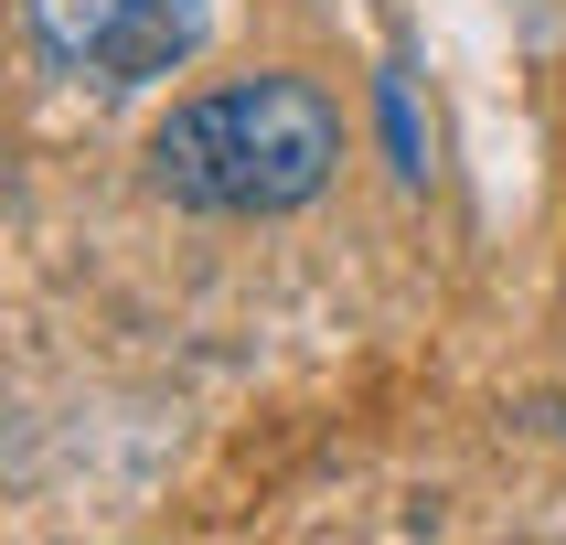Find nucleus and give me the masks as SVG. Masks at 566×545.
Returning <instances> with one entry per match:
<instances>
[{
	"label": "nucleus",
	"mask_w": 566,
	"mask_h": 545,
	"mask_svg": "<svg viewBox=\"0 0 566 545\" xmlns=\"http://www.w3.org/2000/svg\"><path fill=\"white\" fill-rule=\"evenodd\" d=\"M332 160H343V118L300 75L203 86L150 128V182L192 214H300L332 182Z\"/></svg>",
	"instance_id": "obj_1"
},
{
	"label": "nucleus",
	"mask_w": 566,
	"mask_h": 545,
	"mask_svg": "<svg viewBox=\"0 0 566 545\" xmlns=\"http://www.w3.org/2000/svg\"><path fill=\"white\" fill-rule=\"evenodd\" d=\"M32 32L64 75L96 86H150L203 43V0H32Z\"/></svg>",
	"instance_id": "obj_2"
}]
</instances>
